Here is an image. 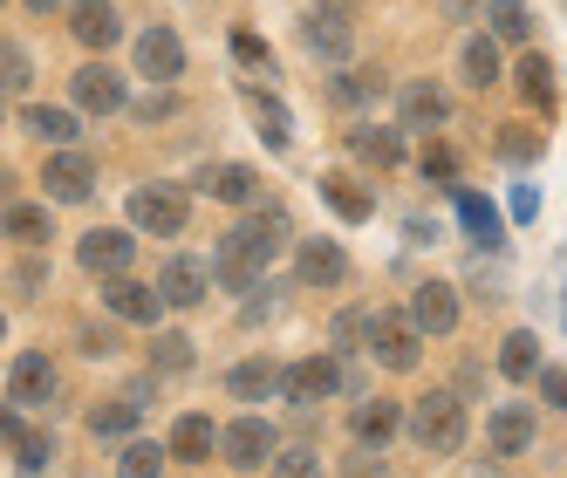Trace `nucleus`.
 Returning a JSON list of instances; mask_svg holds the SVG:
<instances>
[{
  "label": "nucleus",
  "instance_id": "nucleus-1",
  "mask_svg": "<svg viewBox=\"0 0 567 478\" xmlns=\"http://www.w3.org/2000/svg\"><path fill=\"white\" fill-rule=\"evenodd\" d=\"M288 239H295L288 212H254V219H239V226L219 239V260H213L219 288H233V294H254V288H260V273L280 260V247H288Z\"/></svg>",
  "mask_w": 567,
  "mask_h": 478
},
{
  "label": "nucleus",
  "instance_id": "nucleus-2",
  "mask_svg": "<svg viewBox=\"0 0 567 478\" xmlns=\"http://www.w3.org/2000/svg\"><path fill=\"white\" fill-rule=\"evenodd\" d=\"M403 430H411L431 458H452V451H465V430L472 424H465V404H458L452 389H431V396H417V404H411Z\"/></svg>",
  "mask_w": 567,
  "mask_h": 478
},
{
  "label": "nucleus",
  "instance_id": "nucleus-3",
  "mask_svg": "<svg viewBox=\"0 0 567 478\" xmlns=\"http://www.w3.org/2000/svg\"><path fill=\"white\" fill-rule=\"evenodd\" d=\"M185 191L178 185H137L131 191V226L137 232H157V239H178L185 232Z\"/></svg>",
  "mask_w": 567,
  "mask_h": 478
},
{
  "label": "nucleus",
  "instance_id": "nucleus-4",
  "mask_svg": "<svg viewBox=\"0 0 567 478\" xmlns=\"http://www.w3.org/2000/svg\"><path fill=\"white\" fill-rule=\"evenodd\" d=\"M370 355H377L383 370H417L424 329L411 322V314H370Z\"/></svg>",
  "mask_w": 567,
  "mask_h": 478
},
{
  "label": "nucleus",
  "instance_id": "nucleus-5",
  "mask_svg": "<svg viewBox=\"0 0 567 478\" xmlns=\"http://www.w3.org/2000/svg\"><path fill=\"white\" fill-rule=\"evenodd\" d=\"M219 451H226V465L233 471H260V465H274V451H280V437H274V424L267 417H233L226 424V437H219Z\"/></svg>",
  "mask_w": 567,
  "mask_h": 478
},
{
  "label": "nucleus",
  "instance_id": "nucleus-6",
  "mask_svg": "<svg viewBox=\"0 0 567 478\" xmlns=\"http://www.w3.org/2000/svg\"><path fill=\"white\" fill-rule=\"evenodd\" d=\"M55 383H62V376H55L49 355H42V349H21L14 363H8V404H14V411H42L49 396H55Z\"/></svg>",
  "mask_w": 567,
  "mask_h": 478
},
{
  "label": "nucleus",
  "instance_id": "nucleus-7",
  "mask_svg": "<svg viewBox=\"0 0 567 478\" xmlns=\"http://www.w3.org/2000/svg\"><path fill=\"white\" fill-rule=\"evenodd\" d=\"M301 49L315 55V62H349L355 55V21L349 14H336V8H315L308 21H301Z\"/></svg>",
  "mask_w": 567,
  "mask_h": 478
},
{
  "label": "nucleus",
  "instance_id": "nucleus-8",
  "mask_svg": "<svg viewBox=\"0 0 567 478\" xmlns=\"http://www.w3.org/2000/svg\"><path fill=\"white\" fill-rule=\"evenodd\" d=\"M444 124H452V96H444L431 75L396 90V131H444Z\"/></svg>",
  "mask_w": 567,
  "mask_h": 478
},
{
  "label": "nucleus",
  "instance_id": "nucleus-9",
  "mask_svg": "<svg viewBox=\"0 0 567 478\" xmlns=\"http://www.w3.org/2000/svg\"><path fill=\"white\" fill-rule=\"evenodd\" d=\"M75 260H83L90 273H103V281H116V273H131V260H137V239H131L124 226H96V232H83V239H75Z\"/></svg>",
  "mask_w": 567,
  "mask_h": 478
},
{
  "label": "nucleus",
  "instance_id": "nucleus-10",
  "mask_svg": "<svg viewBox=\"0 0 567 478\" xmlns=\"http://www.w3.org/2000/svg\"><path fill=\"white\" fill-rule=\"evenodd\" d=\"M213 281H219V273L206 260H192V253H172L165 267H157V294H165V308H198L213 294Z\"/></svg>",
  "mask_w": 567,
  "mask_h": 478
},
{
  "label": "nucleus",
  "instance_id": "nucleus-11",
  "mask_svg": "<svg viewBox=\"0 0 567 478\" xmlns=\"http://www.w3.org/2000/svg\"><path fill=\"white\" fill-rule=\"evenodd\" d=\"M69 90H75V110H90V116H110V110H124V75H116L110 62H83L69 75Z\"/></svg>",
  "mask_w": 567,
  "mask_h": 478
},
{
  "label": "nucleus",
  "instance_id": "nucleus-12",
  "mask_svg": "<svg viewBox=\"0 0 567 478\" xmlns=\"http://www.w3.org/2000/svg\"><path fill=\"white\" fill-rule=\"evenodd\" d=\"M42 185H49V198H62V206L90 198V191H96V165H90V150H55L49 165H42Z\"/></svg>",
  "mask_w": 567,
  "mask_h": 478
},
{
  "label": "nucleus",
  "instance_id": "nucleus-13",
  "mask_svg": "<svg viewBox=\"0 0 567 478\" xmlns=\"http://www.w3.org/2000/svg\"><path fill=\"white\" fill-rule=\"evenodd\" d=\"M295 273L308 288H342L349 281V253L336 239H295Z\"/></svg>",
  "mask_w": 567,
  "mask_h": 478
},
{
  "label": "nucleus",
  "instance_id": "nucleus-14",
  "mask_svg": "<svg viewBox=\"0 0 567 478\" xmlns=\"http://www.w3.org/2000/svg\"><path fill=\"white\" fill-rule=\"evenodd\" d=\"M336 389H342V363H336V355H308V363H295V370H288V396H295L301 411L329 404Z\"/></svg>",
  "mask_w": 567,
  "mask_h": 478
},
{
  "label": "nucleus",
  "instance_id": "nucleus-15",
  "mask_svg": "<svg viewBox=\"0 0 567 478\" xmlns=\"http://www.w3.org/2000/svg\"><path fill=\"white\" fill-rule=\"evenodd\" d=\"M411 322H417L424 335H452V329H458V288H452V281L411 288Z\"/></svg>",
  "mask_w": 567,
  "mask_h": 478
},
{
  "label": "nucleus",
  "instance_id": "nucleus-16",
  "mask_svg": "<svg viewBox=\"0 0 567 478\" xmlns=\"http://www.w3.org/2000/svg\"><path fill=\"white\" fill-rule=\"evenodd\" d=\"M137 69L151 75V83H178L185 75V42L172 28H144L137 34Z\"/></svg>",
  "mask_w": 567,
  "mask_h": 478
},
{
  "label": "nucleus",
  "instance_id": "nucleus-17",
  "mask_svg": "<svg viewBox=\"0 0 567 478\" xmlns=\"http://www.w3.org/2000/svg\"><path fill=\"white\" fill-rule=\"evenodd\" d=\"M103 308L116 314V322H157V314H165V294L131 281V273H116V281H103Z\"/></svg>",
  "mask_w": 567,
  "mask_h": 478
},
{
  "label": "nucleus",
  "instance_id": "nucleus-18",
  "mask_svg": "<svg viewBox=\"0 0 567 478\" xmlns=\"http://www.w3.org/2000/svg\"><path fill=\"white\" fill-rule=\"evenodd\" d=\"M226 389L239 396V404H267V396L288 389V370L267 363V355H247V363H233V370H226Z\"/></svg>",
  "mask_w": 567,
  "mask_h": 478
},
{
  "label": "nucleus",
  "instance_id": "nucleus-19",
  "mask_svg": "<svg viewBox=\"0 0 567 478\" xmlns=\"http://www.w3.org/2000/svg\"><path fill=\"white\" fill-rule=\"evenodd\" d=\"M485 445H493L499 458H519L526 445H534V411H526V404H499L493 424H485Z\"/></svg>",
  "mask_w": 567,
  "mask_h": 478
},
{
  "label": "nucleus",
  "instance_id": "nucleus-20",
  "mask_svg": "<svg viewBox=\"0 0 567 478\" xmlns=\"http://www.w3.org/2000/svg\"><path fill=\"white\" fill-rule=\"evenodd\" d=\"M69 34H75L83 49H110L124 28H116V8H110V0H75V8H69Z\"/></svg>",
  "mask_w": 567,
  "mask_h": 478
},
{
  "label": "nucleus",
  "instance_id": "nucleus-21",
  "mask_svg": "<svg viewBox=\"0 0 567 478\" xmlns=\"http://www.w3.org/2000/svg\"><path fill=\"white\" fill-rule=\"evenodd\" d=\"M21 131L42 137V144H55V150H75V137H83L75 110H49V103H28V110H21Z\"/></svg>",
  "mask_w": 567,
  "mask_h": 478
},
{
  "label": "nucleus",
  "instance_id": "nucleus-22",
  "mask_svg": "<svg viewBox=\"0 0 567 478\" xmlns=\"http://www.w3.org/2000/svg\"><path fill=\"white\" fill-rule=\"evenodd\" d=\"M349 430H355V445H362V451H370V445L383 451V445H390V437L403 430V411H396V404H383V396H370V404H355V417H349Z\"/></svg>",
  "mask_w": 567,
  "mask_h": 478
},
{
  "label": "nucleus",
  "instance_id": "nucleus-23",
  "mask_svg": "<svg viewBox=\"0 0 567 478\" xmlns=\"http://www.w3.org/2000/svg\"><path fill=\"white\" fill-rule=\"evenodd\" d=\"M219 437H226V430H213V417L185 411V417L172 424V458H185V465H206V458L219 451Z\"/></svg>",
  "mask_w": 567,
  "mask_h": 478
},
{
  "label": "nucleus",
  "instance_id": "nucleus-24",
  "mask_svg": "<svg viewBox=\"0 0 567 478\" xmlns=\"http://www.w3.org/2000/svg\"><path fill=\"white\" fill-rule=\"evenodd\" d=\"M0 430H8V451H14V465H21L28 478L55 458V437H49V430H28V417H21V411H8V424H0Z\"/></svg>",
  "mask_w": 567,
  "mask_h": 478
},
{
  "label": "nucleus",
  "instance_id": "nucleus-25",
  "mask_svg": "<svg viewBox=\"0 0 567 478\" xmlns=\"http://www.w3.org/2000/svg\"><path fill=\"white\" fill-rule=\"evenodd\" d=\"M198 185H206L219 206H254V198H260V172L254 165H213Z\"/></svg>",
  "mask_w": 567,
  "mask_h": 478
},
{
  "label": "nucleus",
  "instance_id": "nucleus-26",
  "mask_svg": "<svg viewBox=\"0 0 567 478\" xmlns=\"http://www.w3.org/2000/svg\"><path fill=\"white\" fill-rule=\"evenodd\" d=\"M8 239H21V247H49V239H55V212L14 198V206H8Z\"/></svg>",
  "mask_w": 567,
  "mask_h": 478
},
{
  "label": "nucleus",
  "instance_id": "nucleus-27",
  "mask_svg": "<svg viewBox=\"0 0 567 478\" xmlns=\"http://www.w3.org/2000/svg\"><path fill=\"white\" fill-rule=\"evenodd\" d=\"M499 370H506L513 383H534V376H540V335L513 329V335L499 342Z\"/></svg>",
  "mask_w": 567,
  "mask_h": 478
},
{
  "label": "nucleus",
  "instance_id": "nucleus-28",
  "mask_svg": "<svg viewBox=\"0 0 567 478\" xmlns=\"http://www.w3.org/2000/svg\"><path fill=\"white\" fill-rule=\"evenodd\" d=\"M465 83L472 90L499 83V34H472V42H465Z\"/></svg>",
  "mask_w": 567,
  "mask_h": 478
},
{
  "label": "nucleus",
  "instance_id": "nucleus-29",
  "mask_svg": "<svg viewBox=\"0 0 567 478\" xmlns=\"http://www.w3.org/2000/svg\"><path fill=\"white\" fill-rule=\"evenodd\" d=\"M321 198H329V206L355 226V219H370V191H362L349 172H329V178H321Z\"/></svg>",
  "mask_w": 567,
  "mask_h": 478
},
{
  "label": "nucleus",
  "instance_id": "nucleus-30",
  "mask_svg": "<svg viewBox=\"0 0 567 478\" xmlns=\"http://www.w3.org/2000/svg\"><path fill=\"white\" fill-rule=\"evenodd\" d=\"M165 458H172V445H151V437H131V445H124V458H116V478H157V471H165Z\"/></svg>",
  "mask_w": 567,
  "mask_h": 478
},
{
  "label": "nucleus",
  "instance_id": "nucleus-31",
  "mask_svg": "<svg viewBox=\"0 0 567 478\" xmlns=\"http://www.w3.org/2000/svg\"><path fill=\"white\" fill-rule=\"evenodd\" d=\"M349 150L370 157V165L383 172V165H396V157H403V131H349Z\"/></svg>",
  "mask_w": 567,
  "mask_h": 478
},
{
  "label": "nucleus",
  "instance_id": "nucleus-32",
  "mask_svg": "<svg viewBox=\"0 0 567 478\" xmlns=\"http://www.w3.org/2000/svg\"><path fill=\"white\" fill-rule=\"evenodd\" d=\"M329 96L355 110V103H370V96H383V75H377V69H342V75H329Z\"/></svg>",
  "mask_w": 567,
  "mask_h": 478
},
{
  "label": "nucleus",
  "instance_id": "nucleus-33",
  "mask_svg": "<svg viewBox=\"0 0 567 478\" xmlns=\"http://www.w3.org/2000/svg\"><path fill=\"white\" fill-rule=\"evenodd\" d=\"M137 411H144L137 396H110V404H96V411H90V430H96V437H124V430L137 424Z\"/></svg>",
  "mask_w": 567,
  "mask_h": 478
},
{
  "label": "nucleus",
  "instance_id": "nucleus-34",
  "mask_svg": "<svg viewBox=\"0 0 567 478\" xmlns=\"http://www.w3.org/2000/svg\"><path fill=\"white\" fill-rule=\"evenodd\" d=\"M519 96L540 103V110H554V62H547V55H526V62H519Z\"/></svg>",
  "mask_w": 567,
  "mask_h": 478
},
{
  "label": "nucleus",
  "instance_id": "nucleus-35",
  "mask_svg": "<svg viewBox=\"0 0 567 478\" xmlns=\"http://www.w3.org/2000/svg\"><path fill=\"white\" fill-rule=\"evenodd\" d=\"M485 21H493V34L499 42H526V0H485Z\"/></svg>",
  "mask_w": 567,
  "mask_h": 478
},
{
  "label": "nucleus",
  "instance_id": "nucleus-36",
  "mask_svg": "<svg viewBox=\"0 0 567 478\" xmlns=\"http://www.w3.org/2000/svg\"><path fill=\"white\" fill-rule=\"evenodd\" d=\"M247 103H254V116H260V124H267L260 137H267L274 150H288V137H295V131H288V110H280V103H274L267 90H247Z\"/></svg>",
  "mask_w": 567,
  "mask_h": 478
},
{
  "label": "nucleus",
  "instance_id": "nucleus-37",
  "mask_svg": "<svg viewBox=\"0 0 567 478\" xmlns=\"http://www.w3.org/2000/svg\"><path fill=\"white\" fill-rule=\"evenodd\" d=\"M151 370L185 376V370H192V335H157V342H151Z\"/></svg>",
  "mask_w": 567,
  "mask_h": 478
},
{
  "label": "nucleus",
  "instance_id": "nucleus-38",
  "mask_svg": "<svg viewBox=\"0 0 567 478\" xmlns=\"http://www.w3.org/2000/svg\"><path fill=\"white\" fill-rule=\"evenodd\" d=\"M274 478H321V451H308V445L274 451Z\"/></svg>",
  "mask_w": 567,
  "mask_h": 478
},
{
  "label": "nucleus",
  "instance_id": "nucleus-39",
  "mask_svg": "<svg viewBox=\"0 0 567 478\" xmlns=\"http://www.w3.org/2000/svg\"><path fill=\"white\" fill-rule=\"evenodd\" d=\"M0 69H8L0 83H8V90L21 96V90H28V49H21V42H8V49H0Z\"/></svg>",
  "mask_w": 567,
  "mask_h": 478
},
{
  "label": "nucleus",
  "instance_id": "nucleus-40",
  "mask_svg": "<svg viewBox=\"0 0 567 478\" xmlns=\"http://www.w3.org/2000/svg\"><path fill=\"white\" fill-rule=\"evenodd\" d=\"M424 178H431V185H452V178H458V157L444 150V144H431V150H424Z\"/></svg>",
  "mask_w": 567,
  "mask_h": 478
},
{
  "label": "nucleus",
  "instance_id": "nucleus-41",
  "mask_svg": "<svg viewBox=\"0 0 567 478\" xmlns=\"http://www.w3.org/2000/svg\"><path fill=\"white\" fill-rule=\"evenodd\" d=\"M534 383H540V404H547V411H567V370H554V363H547Z\"/></svg>",
  "mask_w": 567,
  "mask_h": 478
},
{
  "label": "nucleus",
  "instance_id": "nucleus-42",
  "mask_svg": "<svg viewBox=\"0 0 567 478\" xmlns=\"http://www.w3.org/2000/svg\"><path fill=\"white\" fill-rule=\"evenodd\" d=\"M8 281H14V294H34V288L49 281V267H42V260H21V267L8 273Z\"/></svg>",
  "mask_w": 567,
  "mask_h": 478
},
{
  "label": "nucleus",
  "instance_id": "nucleus-43",
  "mask_svg": "<svg viewBox=\"0 0 567 478\" xmlns=\"http://www.w3.org/2000/svg\"><path fill=\"white\" fill-rule=\"evenodd\" d=\"M534 144H540V137H534V131H519V124H506V137H499L506 157H534Z\"/></svg>",
  "mask_w": 567,
  "mask_h": 478
},
{
  "label": "nucleus",
  "instance_id": "nucleus-44",
  "mask_svg": "<svg viewBox=\"0 0 567 478\" xmlns=\"http://www.w3.org/2000/svg\"><path fill=\"white\" fill-rule=\"evenodd\" d=\"M465 219H472V232L499 239V219H493V206H478V198H465Z\"/></svg>",
  "mask_w": 567,
  "mask_h": 478
},
{
  "label": "nucleus",
  "instance_id": "nucleus-45",
  "mask_svg": "<svg viewBox=\"0 0 567 478\" xmlns=\"http://www.w3.org/2000/svg\"><path fill=\"white\" fill-rule=\"evenodd\" d=\"M172 110H178V96H172V90H157V96H144V103H137L144 124H157V116H172Z\"/></svg>",
  "mask_w": 567,
  "mask_h": 478
},
{
  "label": "nucleus",
  "instance_id": "nucleus-46",
  "mask_svg": "<svg viewBox=\"0 0 567 478\" xmlns=\"http://www.w3.org/2000/svg\"><path fill=\"white\" fill-rule=\"evenodd\" d=\"M233 55L260 69V62H267V42H260V34H233Z\"/></svg>",
  "mask_w": 567,
  "mask_h": 478
},
{
  "label": "nucleus",
  "instance_id": "nucleus-47",
  "mask_svg": "<svg viewBox=\"0 0 567 478\" xmlns=\"http://www.w3.org/2000/svg\"><path fill=\"white\" fill-rule=\"evenodd\" d=\"M83 349L90 355H116V329H83Z\"/></svg>",
  "mask_w": 567,
  "mask_h": 478
},
{
  "label": "nucleus",
  "instance_id": "nucleus-48",
  "mask_svg": "<svg viewBox=\"0 0 567 478\" xmlns=\"http://www.w3.org/2000/svg\"><path fill=\"white\" fill-rule=\"evenodd\" d=\"M349 478H390V471H383V465H370V458H355V465H349Z\"/></svg>",
  "mask_w": 567,
  "mask_h": 478
},
{
  "label": "nucleus",
  "instance_id": "nucleus-49",
  "mask_svg": "<svg viewBox=\"0 0 567 478\" xmlns=\"http://www.w3.org/2000/svg\"><path fill=\"white\" fill-rule=\"evenodd\" d=\"M28 8H34V14H49V8H62V0H28Z\"/></svg>",
  "mask_w": 567,
  "mask_h": 478
}]
</instances>
